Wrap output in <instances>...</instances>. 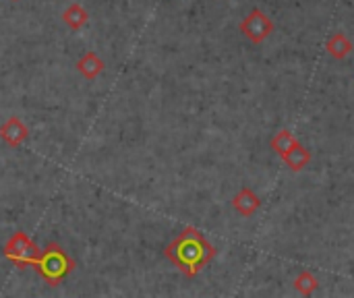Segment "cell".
I'll return each mask as SVG.
<instances>
[{"label": "cell", "mask_w": 354, "mask_h": 298, "mask_svg": "<svg viewBox=\"0 0 354 298\" xmlns=\"http://www.w3.org/2000/svg\"><path fill=\"white\" fill-rule=\"evenodd\" d=\"M216 255V247L205 239L201 230L193 226L183 228V232L164 249V257L187 278H195L214 261Z\"/></svg>", "instance_id": "6da1fadb"}, {"label": "cell", "mask_w": 354, "mask_h": 298, "mask_svg": "<svg viewBox=\"0 0 354 298\" xmlns=\"http://www.w3.org/2000/svg\"><path fill=\"white\" fill-rule=\"evenodd\" d=\"M29 268H33L50 286H58L77 270V263L58 243H48L46 249L29 261Z\"/></svg>", "instance_id": "7a4b0ae2"}, {"label": "cell", "mask_w": 354, "mask_h": 298, "mask_svg": "<svg viewBox=\"0 0 354 298\" xmlns=\"http://www.w3.org/2000/svg\"><path fill=\"white\" fill-rule=\"evenodd\" d=\"M37 253H39L37 245L25 232H21V230H17L15 234H10V239L2 247V255L8 261H12L19 270L29 268V261L33 257H37Z\"/></svg>", "instance_id": "3957f363"}, {"label": "cell", "mask_w": 354, "mask_h": 298, "mask_svg": "<svg viewBox=\"0 0 354 298\" xmlns=\"http://www.w3.org/2000/svg\"><path fill=\"white\" fill-rule=\"evenodd\" d=\"M241 33H243L251 44H263V41L274 33V21H272L261 8H253V10L241 21Z\"/></svg>", "instance_id": "277c9868"}, {"label": "cell", "mask_w": 354, "mask_h": 298, "mask_svg": "<svg viewBox=\"0 0 354 298\" xmlns=\"http://www.w3.org/2000/svg\"><path fill=\"white\" fill-rule=\"evenodd\" d=\"M29 137V129L27 124L17 118V116H10L4 124H0V139L8 145V147H19L27 141Z\"/></svg>", "instance_id": "5b68a950"}, {"label": "cell", "mask_w": 354, "mask_h": 298, "mask_svg": "<svg viewBox=\"0 0 354 298\" xmlns=\"http://www.w3.org/2000/svg\"><path fill=\"white\" fill-rule=\"evenodd\" d=\"M232 207H234V212H236L239 216H243V218H251V216L261 207V201H259L257 193H255L251 187H243V189L234 195V199H232Z\"/></svg>", "instance_id": "8992f818"}, {"label": "cell", "mask_w": 354, "mask_h": 298, "mask_svg": "<svg viewBox=\"0 0 354 298\" xmlns=\"http://www.w3.org/2000/svg\"><path fill=\"white\" fill-rule=\"evenodd\" d=\"M104 68H106V64H104V60L95 52H87V54H83L77 60V71L87 81H93L95 77H100L104 73Z\"/></svg>", "instance_id": "52a82bcc"}, {"label": "cell", "mask_w": 354, "mask_h": 298, "mask_svg": "<svg viewBox=\"0 0 354 298\" xmlns=\"http://www.w3.org/2000/svg\"><path fill=\"white\" fill-rule=\"evenodd\" d=\"M311 151L305 147V145H301L299 141L282 156V162L286 164V168H290L292 172H301V170H305L307 168V164L311 162Z\"/></svg>", "instance_id": "ba28073f"}, {"label": "cell", "mask_w": 354, "mask_h": 298, "mask_svg": "<svg viewBox=\"0 0 354 298\" xmlns=\"http://www.w3.org/2000/svg\"><path fill=\"white\" fill-rule=\"evenodd\" d=\"M353 50H354L353 41H351V39H348V35H346V33H342V31L334 33V35L326 41V52H328L332 58H336V60H344Z\"/></svg>", "instance_id": "9c48e42d"}, {"label": "cell", "mask_w": 354, "mask_h": 298, "mask_svg": "<svg viewBox=\"0 0 354 298\" xmlns=\"http://www.w3.org/2000/svg\"><path fill=\"white\" fill-rule=\"evenodd\" d=\"M62 21L68 29L73 31H79L87 21H89V12L79 4V2H73L66 6V10L62 12Z\"/></svg>", "instance_id": "30bf717a"}, {"label": "cell", "mask_w": 354, "mask_h": 298, "mask_svg": "<svg viewBox=\"0 0 354 298\" xmlns=\"http://www.w3.org/2000/svg\"><path fill=\"white\" fill-rule=\"evenodd\" d=\"M295 290L303 297H313L319 290V280L315 278L313 272L303 270L297 278H295Z\"/></svg>", "instance_id": "8fae6325"}, {"label": "cell", "mask_w": 354, "mask_h": 298, "mask_svg": "<svg viewBox=\"0 0 354 298\" xmlns=\"http://www.w3.org/2000/svg\"><path fill=\"white\" fill-rule=\"evenodd\" d=\"M297 143V137L292 135V131H288V129H282L274 139H272V149L282 158L292 145Z\"/></svg>", "instance_id": "7c38bea8"}, {"label": "cell", "mask_w": 354, "mask_h": 298, "mask_svg": "<svg viewBox=\"0 0 354 298\" xmlns=\"http://www.w3.org/2000/svg\"><path fill=\"white\" fill-rule=\"evenodd\" d=\"M12 2H17V0H12Z\"/></svg>", "instance_id": "4fadbf2b"}]
</instances>
